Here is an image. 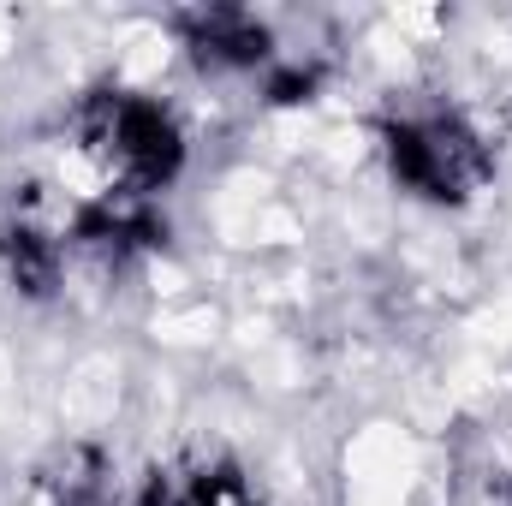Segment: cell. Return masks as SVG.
Here are the masks:
<instances>
[{
	"label": "cell",
	"mask_w": 512,
	"mask_h": 506,
	"mask_svg": "<svg viewBox=\"0 0 512 506\" xmlns=\"http://www.w3.org/2000/svg\"><path fill=\"white\" fill-rule=\"evenodd\" d=\"M72 131H78V149L102 167L108 191H126V197H155L185 167L179 120L143 90H114V84L90 90L72 114Z\"/></svg>",
	"instance_id": "1"
},
{
	"label": "cell",
	"mask_w": 512,
	"mask_h": 506,
	"mask_svg": "<svg viewBox=\"0 0 512 506\" xmlns=\"http://www.w3.org/2000/svg\"><path fill=\"white\" fill-rule=\"evenodd\" d=\"M382 149L393 179L423 203H465L471 191H483V179L495 167L483 131L453 108H423V114L387 120Z\"/></svg>",
	"instance_id": "2"
},
{
	"label": "cell",
	"mask_w": 512,
	"mask_h": 506,
	"mask_svg": "<svg viewBox=\"0 0 512 506\" xmlns=\"http://www.w3.org/2000/svg\"><path fill=\"white\" fill-rule=\"evenodd\" d=\"M66 245L84 256V262H96V268H131L137 256L167 245V215L155 209V197L108 191V197H96V203H84L72 215Z\"/></svg>",
	"instance_id": "3"
},
{
	"label": "cell",
	"mask_w": 512,
	"mask_h": 506,
	"mask_svg": "<svg viewBox=\"0 0 512 506\" xmlns=\"http://www.w3.org/2000/svg\"><path fill=\"white\" fill-rule=\"evenodd\" d=\"M179 36L191 48L197 66L209 72H256L274 60V36L268 24L245 12V6H197V12H179Z\"/></svg>",
	"instance_id": "4"
},
{
	"label": "cell",
	"mask_w": 512,
	"mask_h": 506,
	"mask_svg": "<svg viewBox=\"0 0 512 506\" xmlns=\"http://www.w3.org/2000/svg\"><path fill=\"white\" fill-rule=\"evenodd\" d=\"M0 268H6V280H12L24 298H54L60 268H66V251H60V239H54L36 215L12 209V215H0Z\"/></svg>",
	"instance_id": "5"
},
{
	"label": "cell",
	"mask_w": 512,
	"mask_h": 506,
	"mask_svg": "<svg viewBox=\"0 0 512 506\" xmlns=\"http://www.w3.org/2000/svg\"><path fill=\"white\" fill-rule=\"evenodd\" d=\"M173 506H262L239 465H197L191 477H173Z\"/></svg>",
	"instance_id": "6"
},
{
	"label": "cell",
	"mask_w": 512,
	"mask_h": 506,
	"mask_svg": "<svg viewBox=\"0 0 512 506\" xmlns=\"http://www.w3.org/2000/svg\"><path fill=\"white\" fill-rule=\"evenodd\" d=\"M507 501H512V489H507Z\"/></svg>",
	"instance_id": "7"
}]
</instances>
